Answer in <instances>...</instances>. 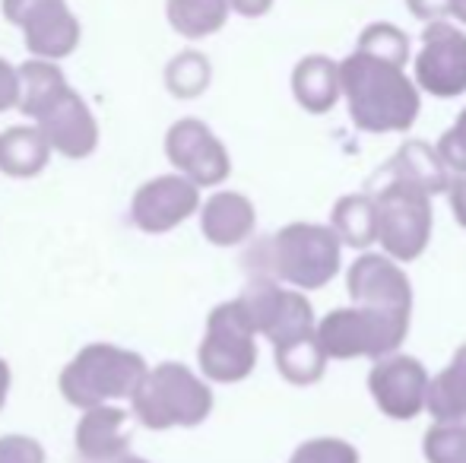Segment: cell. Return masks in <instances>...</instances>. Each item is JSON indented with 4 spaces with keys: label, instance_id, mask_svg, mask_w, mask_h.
Segmentation results:
<instances>
[{
    "label": "cell",
    "instance_id": "cell-18",
    "mask_svg": "<svg viewBox=\"0 0 466 463\" xmlns=\"http://www.w3.org/2000/svg\"><path fill=\"white\" fill-rule=\"evenodd\" d=\"M292 96L308 115H327L339 102V64L327 55H308L292 70Z\"/></svg>",
    "mask_w": 466,
    "mask_h": 463
},
{
    "label": "cell",
    "instance_id": "cell-7",
    "mask_svg": "<svg viewBox=\"0 0 466 463\" xmlns=\"http://www.w3.org/2000/svg\"><path fill=\"white\" fill-rule=\"evenodd\" d=\"M200 375L213 384H238L258 365V334L248 321L238 298L222 302L209 311L200 349H197Z\"/></svg>",
    "mask_w": 466,
    "mask_h": 463
},
{
    "label": "cell",
    "instance_id": "cell-14",
    "mask_svg": "<svg viewBox=\"0 0 466 463\" xmlns=\"http://www.w3.org/2000/svg\"><path fill=\"white\" fill-rule=\"evenodd\" d=\"M32 124L42 130L51 153L64 159H89L98 149V121L74 86L64 89Z\"/></svg>",
    "mask_w": 466,
    "mask_h": 463
},
{
    "label": "cell",
    "instance_id": "cell-4",
    "mask_svg": "<svg viewBox=\"0 0 466 463\" xmlns=\"http://www.w3.org/2000/svg\"><path fill=\"white\" fill-rule=\"evenodd\" d=\"M147 368L149 365L140 352L115 347V343H89L64 365L57 390L76 409L130 400Z\"/></svg>",
    "mask_w": 466,
    "mask_h": 463
},
{
    "label": "cell",
    "instance_id": "cell-32",
    "mask_svg": "<svg viewBox=\"0 0 466 463\" xmlns=\"http://www.w3.org/2000/svg\"><path fill=\"white\" fill-rule=\"evenodd\" d=\"M19 102V74L10 61L0 57V112H10Z\"/></svg>",
    "mask_w": 466,
    "mask_h": 463
},
{
    "label": "cell",
    "instance_id": "cell-26",
    "mask_svg": "<svg viewBox=\"0 0 466 463\" xmlns=\"http://www.w3.org/2000/svg\"><path fill=\"white\" fill-rule=\"evenodd\" d=\"M213 83V64L203 51H181L166 64V89L181 102L200 99Z\"/></svg>",
    "mask_w": 466,
    "mask_h": 463
},
{
    "label": "cell",
    "instance_id": "cell-16",
    "mask_svg": "<svg viewBox=\"0 0 466 463\" xmlns=\"http://www.w3.org/2000/svg\"><path fill=\"white\" fill-rule=\"evenodd\" d=\"M80 422L74 428V448L83 463H108L130 451V413L115 403H102L93 409H80Z\"/></svg>",
    "mask_w": 466,
    "mask_h": 463
},
{
    "label": "cell",
    "instance_id": "cell-31",
    "mask_svg": "<svg viewBox=\"0 0 466 463\" xmlns=\"http://www.w3.org/2000/svg\"><path fill=\"white\" fill-rule=\"evenodd\" d=\"M0 463H45V448L32 435H0Z\"/></svg>",
    "mask_w": 466,
    "mask_h": 463
},
{
    "label": "cell",
    "instance_id": "cell-10",
    "mask_svg": "<svg viewBox=\"0 0 466 463\" xmlns=\"http://www.w3.org/2000/svg\"><path fill=\"white\" fill-rule=\"evenodd\" d=\"M412 83L435 99H457L466 93V32L435 19L425 25L422 48L412 61Z\"/></svg>",
    "mask_w": 466,
    "mask_h": 463
},
{
    "label": "cell",
    "instance_id": "cell-35",
    "mask_svg": "<svg viewBox=\"0 0 466 463\" xmlns=\"http://www.w3.org/2000/svg\"><path fill=\"white\" fill-rule=\"evenodd\" d=\"M228 6H232L238 16L258 19V16H267V13L273 10V0H228Z\"/></svg>",
    "mask_w": 466,
    "mask_h": 463
},
{
    "label": "cell",
    "instance_id": "cell-5",
    "mask_svg": "<svg viewBox=\"0 0 466 463\" xmlns=\"http://www.w3.org/2000/svg\"><path fill=\"white\" fill-rule=\"evenodd\" d=\"M410 317L406 311H384V308H337L314 324L320 349L327 358H380L400 349V343L410 334Z\"/></svg>",
    "mask_w": 466,
    "mask_h": 463
},
{
    "label": "cell",
    "instance_id": "cell-9",
    "mask_svg": "<svg viewBox=\"0 0 466 463\" xmlns=\"http://www.w3.org/2000/svg\"><path fill=\"white\" fill-rule=\"evenodd\" d=\"M238 302L245 308L248 321H251L254 334L267 337L273 347L295 340V337L314 334V324H318L305 292L282 289L273 279H251L238 296Z\"/></svg>",
    "mask_w": 466,
    "mask_h": 463
},
{
    "label": "cell",
    "instance_id": "cell-36",
    "mask_svg": "<svg viewBox=\"0 0 466 463\" xmlns=\"http://www.w3.org/2000/svg\"><path fill=\"white\" fill-rule=\"evenodd\" d=\"M10 384H13V375H10V362L0 356V409L6 407V397H10Z\"/></svg>",
    "mask_w": 466,
    "mask_h": 463
},
{
    "label": "cell",
    "instance_id": "cell-22",
    "mask_svg": "<svg viewBox=\"0 0 466 463\" xmlns=\"http://www.w3.org/2000/svg\"><path fill=\"white\" fill-rule=\"evenodd\" d=\"M425 409L435 416V422L466 419V343L454 352L448 368L429 377Z\"/></svg>",
    "mask_w": 466,
    "mask_h": 463
},
{
    "label": "cell",
    "instance_id": "cell-25",
    "mask_svg": "<svg viewBox=\"0 0 466 463\" xmlns=\"http://www.w3.org/2000/svg\"><path fill=\"white\" fill-rule=\"evenodd\" d=\"M273 349H277L279 375L286 377L289 384H295V388H311V384H318L327 371V362H330L314 334L277 343Z\"/></svg>",
    "mask_w": 466,
    "mask_h": 463
},
{
    "label": "cell",
    "instance_id": "cell-19",
    "mask_svg": "<svg viewBox=\"0 0 466 463\" xmlns=\"http://www.w3.org/2000/svg\"><path fill=\"white\" fill-rule=\"evenodd\" d=\"M380 175L410 181V185H416L419 191H425L429 197H431V194H444V191H448V185H451L448 166L441 162L438 149L429 146V143H422V140L403 143V146L397 149V156H393V159L380 168Z\"/></svg>",
    "mask_w": 466,
    "mask_h": 463
},
{
    "label": "cell",
    "instance_id": "cell-27",
    "mask_svg": "<svg viewBox=\"0 0 466 463\" xmlns=\"http://www.w3.org/2000/svg\"><path fill=\"white\" fill-rule=\"evenodd\" d=\"M356 51L378 57V61L397 64V67H406V61H410V35L403 29H397L393 23H371L359 35Z\"/></svg>",
    "mask_w": 466,
    "mask_h": 463
},
{
    "label": "cell",
    "instance_id": "cell-1",
    "mask_svg": "<svg viewBox=\"0 0 466 463\" xmlns=\"http://www.w3.org/2000/svg\"><path fill=\"white\" fill-rule=\"evenodd\" d=\"M241 264L251 279H273L308 292L320 289L337 277L343 264V245L330 226L289 223L277 235L254 241Z\"/></svg>",
    "mask_w": 466,
    "mask_h": 463
},
{
    "label": "cell",
    "instance_id": "cell-11",
    "mask_svg": "<svg viewBox=\"0 0 466 463\" xmlns=\"http://www.w3.org/2000/svg\"><path fill=\"white\" fill-rule=\"evenodd\" d=\"M166 156L175 172L197 187H219L232 175V156L226 143L200 117H181L166 134Z\"/></svg>",
    "mask_w": 466,
    "mask_h": 463
},
{
    "label": "cell",
    "instance_id": "cell-33",
    "mask_svg": "<svg viewBox=\"0 0 466 463\" xmlns=\"http://www.w3.org/2000/svg\"><path fill=\"white\" fill-rule=\"evenodd\" d=\"M406 6L422 23H435V19L451 16V0H406Z\"/></svg>",
    "mask_w": 466,
    "mask_h": 463
},
{
    "label": "cell",
    "instance_id": "cell-37",
    "mask_svg": "<svg viewBox=\"0 0 466 463\" xmlns=\"http://www.w3.org/2000/svg\"><path fill=\"white\" fill-rule=\"evenodd\" d=\"M451 16L466 25V0H451Z\"/></svg>",
    "mask_w": 466,
    "mask_h": 463
},
{
    "label": "cell",
    "instance_id": "cell-3",
    "mask_svg": "<svg viewBox=\"0 0 466 463\" xmlns=\"http://www.w3.org/2000/svg\"><path fill=\"white\" fill-rule=\"evenodd\" d=\"M130 413L149 432L197 428L213 413V390L207 377L181 362H162L147 368L130 394Z\"/></svg>",
    "mask_w": 466,
    "mask_h": 463
},
{
    "label": "cell",
    "instance_id": "cell-38",
    "mask_svg": "<svg viewBox=\"0 0 466 463\" xmlns=\"http://www.w3.org/2000/svg\"><path fill=\"white\" fill-rule=\"evenodd\" d=\"M108 463H149L147 458H137V454H121V458H115V460H108Z\"/></svg>",
    "mask_w": 466,
    "mask_h": 463
},
{
    "label": "cell",
    "instance_id": "cell-2",
    "mask_svg": "<svg viewBox=\"0 0 466 463\" xmlns=\"http://www.w3.org/2000/svg\"><path fill=\"white\" fill-rule=\"evenodd\" d=\"M339 93L350 102V117L365 134H403L416 124L422 99L419 86L397 64L352 51L339 64Z\"/></svg>",
    "mask_w": 466,
    "mask_h": 463
},
{
    "label": "cell",
    "instance_id": "cell-28",
    "mask_svg": "<svg viewBox=\"0 0 466 463\" xmlns=\"http://www.w3.org/2000/svg\"><path fill=\"white\" fill-rule=\"evenodd\" d=\"M422 451L429 463H466V426L461 422H435L425 432Z\"/></svg>",
    "mask_w": 466,
    "mask_h": 463
},
{
    "label": "cell",
    "instance_id": "cell-15",
    "mask_svg": "<svg viewBox=\"0 0 466 463\" xmlns=\"http://www.w3.org/2000/svg\"><path fill=\"white\" fill-rule=\"evenodd\" d=\"M346 289L352 302L365 308L412 315V283L387 254H359L346 273Z\"/></svg>",
    "mask_w": 466,
    "mask_h": 463
},
{
    "label": "cell",
    "instance_id": "cell-29",
    "mask_svg": "<svg viewBox=\"0 0 466 463\" xmlns=\"http://www.w3.org/2000/svg\"><path fill=\"white\" fill-rule=\"evenodd\" d=\"M289 463H359V451L343 438H311L295 448Z\"/></svg>",
    "mask_w": 466,
    "mask_h": 463
},
{
    "label": "cell",
    "instance_id": "cell-6",
    "mask_svg": "<svg viewBox=\"0 0 466 463\" xmlns=\"http://www.w3.org/2000/svg\"><path fill=\"white\" fill-rule=\"evenodd\" d=\"M374 210H378V241L397 264L422 257L431 238V197L410 181L378 175L374 178Z\"/></svg>",
    "mask_w": 466,
    "mask_h": 463
},
{
    "label": "cell",
    "instance_id": "cell-20",
    "mask_svg": "<svg viewBox=\"0 0 466 463\" xmlns=\"http://www.w3.org/2000/svg\"><path fill=\"white\" fill-rule=\"evenodd\" d=\"M48 162L51 146L35 124H16L0 134V172L6 178H35Z\"/></svg>",
    "mask_w": 466,
    "mask_h": 463
},
{
    "label": "cell",
    "instance_id": "cell-17",
    "mask_svg": "<svg viewBox=\"0 0 466 463\" xmlns=\"http://www.w3.org/2000/svg\"><path fill=\"white\" fill-rule=\"evenodd\" d=\"M200 232L209 245L216 247H235L245 245L258 226V210L254 204L238 191H216L207 200H200Z\"/></svg>",
    "mask_w": 466,
    "mask_h": 463
},
{
    "label": "cell",
    "instance_id": "cell-13",
    "mask_svg": "<svg viewBox=\"0 0 466 463\" xmlns=\"http://www.w3.org/2000/svg\"><path fill=\"white\" fill-rule=\"evenodd\" d=\"M369 390L387 419L410 422L425 409L429 397V371L412 356H380L369 371Z\"/></svg>",
    "mask_w": 466,
    "mask_h": 463
},
{
    "label": "cell",
    "instance_id": "cell-34",
    "mask_svg": "<svg viewBox=\"0 0 466 463\" xmlns=\"http://www.w3.org/2000/svg\"><path fill=\"white\" fill-rule=\"evenodd\" d=\"M448 194H451V210H454L457 223L466 229V172L457 175L454 181L448 185Z\"/></svg>",
    "mask_w": 466,
    "mask_h": 463
},
{
    "label": "cell",
    "instance_id": "cell-8",
    "mask_svg": "<svg viewBox=\"0 0 466 463\" xmlns=\"http://www.w3.org/2000/svg\"><path fill=\"white\" fill-rule=\"evenodd\" d=\"M0 10L6 23L23 32L32 57L64 61L80 48L83 29L67 0H0Z\"/></svg>",
    "mask_w": 466,
    "mask_h": 463
},
{
    "label": "cell",
    "instance_id": "cell-30",
    "mask_svg": "<svg viewBox=\"0 0 466 463\" xmlns=\"http://www.w3.org/2000/svg\"><path fill=\"white\" fill-rule=\"evenodd\" d=\"M438 156L448 168H454L457 175L466 172V108L461 112V117L454 121V127H448L438 140Z\"/></svg>",
    "mask_w": 466,
    "mask_h": 463
},
{
    "label": "cell",
    "instance_id": "cell-24",
    "mask_svg": "<svg viewBox=\"0 0 466 463\" xmlns=\"http://www.w3.org/2000/svg\"><path fill=\"white\" fill-rule=\"evenodd\" d=\"M330 229L339 238V245L369 247L378 241V210H374L371 194H346L333 204Z\"/></svg>",
    "mask_w": 466,
    "mask_h": 463
},
{
    "label": "cell",
    "instance_id": "cell-23",
    "mask_svg": "<svg viewBox=\"0 0 466 463\" xmlns=\"http://www.w3.org/2000/svg\"><path fill=\"white\" fill-rule=\"evenodd\" d=\"M228 0H166V19L181 38L200 42L228 23Z\"/></svg>",
    "mask_w": 466,
    "mask_h": 463
},
{
    "label": "cell",
    "instance_id": "cell-12",
    "mask_svg": "<svg viewBox=\"0 0 466 463\" xmlns=\"http://www.w3.org/2000/svg\"><path fill=\"white\" fill-rule=\"evenodd\" d=\"M200 210V187L185 175H156L137 187L130 200V223L147 235H166L185 226Z\"/></svg>",
    "mask_w": 466,
    "mask_h": 463
},
{
    "label": "cell",
    "instance_id": "cell-21",
    "mask_svg": "<svg viewBox=\"0 0 466 463\" xmlns=\"http://www.w3.org/2000/svg\"><path fill=\"white\" fill-rule=\"evenodd\" d=\"M19 102L16 108L23 112L29 121H35L64 89L70 86L64 70L57 67V61H42V57H32V61L19 64Z\"/></svg>",
    "mask_w": 466,
    "mask_h": 463
}]
</instances>
